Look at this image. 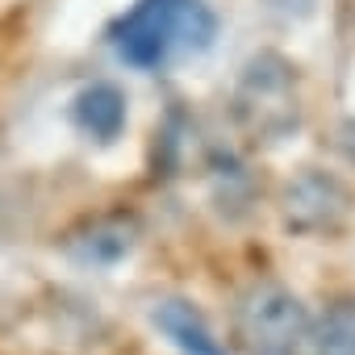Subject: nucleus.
I'll list each match as a JSON object with an SVG mask.
<instances>
[{"mask_svg":"<svg viewBox=\"0 0 355 355\" xmlns=\"http://www.w3.org/2000/svg\"><path fill=\"white\" fill-rule=\"evenodd\" d=\"M214 38H218V17L205 0H138L109 30L117 59L138 71L205 55Z\"/></svg>","mask_w":355,"mask_h":355,"instance_id":"f257e3e1","label":"nucleus"},{"mask_svg":"<svg viewBox=\"0 0 355 355\" xmlns=\"http://www.w3.org/2000/svg\"><path fill=\"white\" fill-rule=\"evenodd\" d=\"M313 318L305 301L280 280H255L234 305V343L243 355H301Z\"/></svg>","mask_w":355,"mask_h":355,"instance_id":"f03ea898","label":"nucleus"},{"mask_svg":"<svg viewBox=\"0 0 355 355\" xmlns=\"http://www.w3.org/2000/svg\"><path fill=\"white\" fill-rule=\"evenodd\" d=\"M243 113H255L259 134H280L284 125L297 121V76L284 59L263 55L247 67L243 88H239Z\"/></svg>","mask_w":355,"mask_h":355,"instance_id":"7ed1b4c3","label":"nucleus"},{"mask_svg":"<svg viewBox=\"0 0 355 355\" xmlns=\"http://www.w3.org/2000/svg\"><path fill=\"white\" fill-rule=\"evenodd\" d=\"M150 322L180 355H230L214 326L205 322V313L184 297H159L150 305Z\"/></svg>","mask_w":355,"mask_h":355,"instance_id":"20e7f679","label":"nucleus"},{"mask_svg":"<svg viewBox=\"0 0 355 355\" xmlns=\"http://www.w3.org/2000/svg\"><path fill=\"white\" fill-rule=\"evenodd\" d=\"M284 214L297 230H330L347 214V193L330 175H301L284 197Z\"/></svg>","mask_w":355,"mask_h":355,"instance_id":"39448f33","label":"nucleus"},{"mask_svg":"<svg viewBox=\"0 0 355 355\" xmlns=\"http://www.w3.org/2000/svg\"><path fill=\"white\" fill-rule=\"evenodd\" d=\"M125 117H130L125 92H121L117 84H109V80H96V84L80 88L76 101H71V121H76V130L88 134V138H96V142L121 138Z\"/></svg>","mask_w":355,"mask_h":355,"instance_id":"423d86ee","label":"nucleus"},{"mask_svg":"<svg viewBox=\"0 0 355 355\" xmlns=\"http://www.w3.org/2000/svg\"><path fill=\"white\" fill-rule=\"evenodd\" d=\"M130 251H134V226L125 222H96L84 239L71 243V259H80L84 268H113Z\"/></svg>","mask_w":355,"mask_h":355,"instance_id":"0eeeda50","label":"nucleus"},{"mask_svg":"<svg viewBox=\"0 0 355 355\" xmlns=\"http://www.w3.org/2000/svg\"><path fill=\"white\" fill-rule=\"evenodd\" d=\"M313 355H355V297L326 305V313L309 330Z\"/></svg>","mask_w":355,"mask_h":355,"instance_id":"6e6552de","label":"nucleus"},{"mask_svg":"<svg viewBox=\"0 0 355 355\" xmlns=\"http://www.w3.org/2000/svg\"><path fill=\"white\" fill-rule=\"evenodd\" d=\"M343 150H347V159L355 163V121H347V125H343Z\"/></svg>","mask_w":355,"mask_h":355,"instance_id":"1a4fd4ad","label":"nucleus"}]
</instances>
